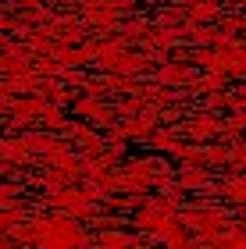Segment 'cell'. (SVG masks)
Here are the masks:
<instances>
[{"label": "cell", "instance_id": "obj_1", "mask_svg": "<svg viewBox=\"0 0 246 249\" xmlns=\"http://www.w3.org/2000/svg\"><path fill=\"white\" fill-rule=\"evenodd\" d=\"M232 249H246V246H232Z\"/></svg>", "mask_w": 246, "mask_h": 249}]
</instances>
